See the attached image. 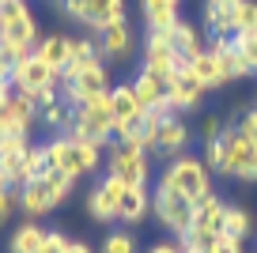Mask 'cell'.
I'll return each instance as SVG.
<instances>
[{"instance_id": "cell-11", "label": "cell", "mask_w": 257, "mask_h": 253, "mask_svg": "<svg viewBox=\"0 0 257 253\" xmlns=\"http://www.w3.org/2000/svg\"><path fill=\"white\" fill-rule=\"evenodd\" d=\"M144 72H152V76H159L163 83H167L174 72H182L185 64H182V57L174 53V46H170V38L167 34H159V31H148V42H144V64H140Z\"/></svg>"}, {"instance_id": "cell-5", "label": "cell", "mask_w": 257, "mask_h": 253, "mask_svg": "<svg viewBox=\"0 0 257 253\" xmlns=\"http://www.w3.org/2000/svg\"><path fill=\"white\" fill-rule=\"evenodd\" d=\"M223 140V166L219 174L223 178H234V182H257V136H242L234 125H227L219 133Z\"/></svg>"}, {"instance_id": "cell-39", "label": "cell", "mask_w": 257, "mask_h": 253, "mask_svg": "<svg viewBox=\"0 0 257 253\" xmlns=\"http://www.w3.org/2000/svg\"><path fill=\"white\" fill-rule=\"evenodd\" d=\"M19 200H16V189H4L0 185V227L8 223V215H12V208H16Z\"/></svg>"}, {"instance_id": "cell-13", "label": "cell", "mask_w": 257, "mask_h": 253, "mask_svg": "<svg viewBox=\"0 0 257 253\" xmlns=\"http://www.w3.org/2000/svg\"><path fill=\"white\" fill-rule=\"evenodd\" d=\"M125 189H128L125 182H117V178L106 174L102 182L87 193V212H91V219H95V223H117V208H121Z\"/></svg>"}, {"instance_id": "cell-17", "label": "cell", "mask_w": 257, "mask_h": 253, "mask_svg": "<svg viewBox=\"0 0 257 253\" xmlns=\"http://www.w3.org/2000/svg\"><path fill=\"white\" fill-rule=\"evenodd\" d=\"M204 95H208V91H204L185 68L174 72V76L167 79V98H170V106H174V113H193V110H201Z\"/></svg>"}, {"instance_id": "cell-9", "label": "cell", "mask_w": 257, "mask_h": 253, "mask_svg": "<svg viewBox=\"0 0 257 253\" xmlns=\"http://www.w3.org/2000/svg\"><path fill=\"white\" fill-rule=\"evenodd\" d=\"M0 34L16 38L19 46H38V23H34L27 0H0Z\"/></svg>"}, {"instance_id": "cell-35", "label": "cell", "mask_w": 257, "mask_h": 253, "mask_svg": "<svg viewBox=\"0 0 257 253\" xmlns=\"http://www.w3.org/2000/svg\"><path fill=\"white\" fill-rule=\"evenodd\" d=\"M102 253H137V242L128 230H110L102 242Z\"/></svg>"}, {"instance_id": "cell-20", "label": "cell", "mask_w": 257, "mask_h": 253, "mask_svg": "<svg viewBox=\"0 0 257 253\" xmlns=\"http://www.w3.org/2000/svg\"><path fill=\"white\" fill-rule=\"evenodd\" d=\"M223 219H227V204L219 200V193H204L201 200H193V227L208 230V234L223 238Z\"/></svg>"}, {"instance_id": "cell-44", "label": "cell", "mask_w": 257, "mask_h": 253, "mask_svg": "<svg viewBox=\"0 0 257 253\" xmlns=\"http://www.w3.org/2000/svg\"><path fill=\"white\" fill-rule=\"evenodd\" d=\"M212 4H219V8H234L238 0H212Z\"/></svg>"}, {"instance_id": "cell-27", "label": "cell", "mask_w": 257, "mask_h": 253, "mask_svg": "<svg viewBox=\"0 0 257 253\" xmlns=\"http://www.w3.org/2000/svg\"><path fill=\"white\" fill-rule=\"evenodd\" d=\"M128 87H133V95H137V102L144 106V110H152L159 98H167V83H163L159 76H152V72H144V68L128 79Z\"/></svg>"}, {"instance_id": "cell-6", "label": "cell", "mask_w": 257, "mask_h": 253, "mask_svg": "<svg viewBox=\"0 0 257 253\" xmlns=\"http://www.w3.org/2000/svg\"><path fill=\"white\" fill-rule=\"evenodd\" d=\"M152 215L159 219V227H167L170 238L182 242L193 227V200H185L182 193L167 189L163 182H155V193H152Z\"/></svg>"}, {"instance_id": "cell-2", "label": "cell", "mask_w": 257, "mask_h": 253, "mask_svg": "<svg viewBox=\"0 0 257 253\" xmlns=\"http://www.w3.org/2000/svg\"><path fill=\"white\" fill-rule=\"evenodd\" d=\"M72 189H76V178L49 170L46 178H34V182L19 185V189H16V200H19V208H23L31 219H42V215H49L53 208H61L64 200L72 197Z\"/></svg>"}, {"instance_id": "cell-45", "label": "cell", "mask_w": 257, "mask_h": 253, "mask_svg": "<svg viewBox=\"0 0 257 253\" xmlns=\"http://www.w3.org/2000/svg\"><path fill=\"white\" fill-rule=\"evenodd\" d=\"M182 249H185V245H182Z\"/></svg>"}, {"instance_id": "cell-24", "label": "cell", "mask_w": 257, "mask_h": 253, "mask_svg": "<svg viewBox=\"0 0 257 253\" xmlns=\"http://www.w3.org/2000/svg\"><path fill=\"white\" fill-rule=\"evenodd\" d=\"M148 212H152V193H148V185H128L125 197H121V208H117V223L137 227Z\"/></svg>"}, {"instance_id": "cell-22", "label": "cell", "mask_w": 257, "mask_h": 253, "mask_svg": "<svg viewBox=\"0 0 257 253\" xmlns=\"http://www.w3.org/2000/svg\"><path fill=\"white\" fill-rule=\"evenodd\" d=\"M34 57H38V61H46L49 68L61 76V72L72 64V38H64V34H49V38H38V46H34Z\"/></svg>"}, {"instance_id": "cell-36", "label": "cell", "mask_w": 257, "mask_h": 253, "mask_svg": "<svg viewBox=\"0 0 257 253\" xmlns=\"http://www.w3.org/2000/svg\"><path fill=\"white\" fill-rule=\"evenodd\" d=\"M234 46H238L242 61L249 64V72L257 76V34H234Z\"/></svg>"}, {"instance_id": "cell-34", "label": "cell", "mask_w": 257, "mask_h": 253, "mask_svg": "<svg viewBox=\"0 0 257 253\" xmlns=\"http://www.w3.org/2000/svg\"><path fill=\"white\" fill-rule=\"evenodd\" d=\"M34 49H27V46H19L16 38H8V34H0V64H8V68H16L23 57H31Z\"/></svg>"}, {"instance_id": "cell-38", "label": "cell", "mask_w": 257, "mask_h": 253, "mask_svg": "<svg viewBox=\"0 0 257 253\" xmlns=\"http://www.w3.org/2000/svg\"><path fill=\"white\" fill-rule=\"evenodd\" d=\"M72 249V238L61 234V230H49L46 234V245H42V253H68Z\"/></svg>"}, {"instance_id": "cell-15", "label": "cell", "mask_w": 257, "mask_h": 253, "mask_svg": "<svg viewBox=\"0 0 257 253\" xmlns=\"http://www.w3.org/2000/svg\"><path fill=\"white\" fill-rule=\"evenodd\" d=\"M110 110H113V140H117L125 129L140 125L144 121V106L137 102V95H133V87L128 83H113L110 87Z\"/></svg>"}, {"instance_id": "cell-25", "label": "cell", "mask_w": 257, "mask_h": 253, "mask_svg": "<svg viewBox=\"0 0 257 253\" xmlns=\"http://www.w3.org/2000/svg\"><path fill=\"white\" fill-rule=\"evenodd\" d=\"M167 38H170V46H174V53L182 57V64H185V61H193V57L204 49L201 34H197V27H193L189 19H178V23L167 31Z\"/></svg>"}, {"instance_id": "cell-31", "label": "cell", "mask_w": 257, "mask_h": 253, "mask_svg": "<svg viewBox=\"0 0 257 253\" xmlns=\"http://www.w3.org/2000/svg\"><path fill=\"white\" fill-rule=\"evenodd\" d=\"M249 230H253V219H249V212H246V208H238V204H227L223 234H227V238H234V242H246Z\"/></svg>"}, {"instance_id": "cell-3", "label": "cell", "mask_w": 257, "mask_h": 253, "mask_svg": "<svg viewBox=\"0 0 257 253\" xmlns=\"http://www.w3.org/2000/svg\"><path fill=\"white\" fill-rule=\"evenodd\" d=\"M113 79H110V68H106V61L98 64H87V68H68L61 72V102H68L76 110V106L91 102V98H102L110 95Z\"/></svg>"}, {"instance_id": "cell-37", "label": "cell", "mask_w": 257, "mask_h": 253, "mask_svg": "<svg viewBox=\"0 0 257 253\" xmlns=\"http://www.w3.org/2000/svg\"><path fill=\"white\" fill-rule=\"evenodd\" d=\"M234 129L242 136H257V106H246V110L234 117Z\"/></svg>"}, {"instance_id": "cell-10", "label": "cell", "mask_w": 257, "mask_h": 253, "mask_svg": "<svg viewBox=\"0 0 257 253\" xmlns=\"http://www.w3.org/2000/svg\"><path fill=\"white\" fill-rule=\"evenodd\" d=\"M49 87H61V76L34 53L12 68V91H19V95H38V91H49Z\"/></svg>"}, {"instance_id": "cell-19", "label": "cell", "mask_w": 257, "mask_h": 253, "mask_svg": "<svg viewBox=\"0 0 257 253\" xmlns=\"http://www.w3.org/2000/svg\"><path fill=\"white\" fill-rule=\"evenodd\" d=\"M185 72H189V76L197 79L204 91H216V87H223V83H231V79H227V72H223V64H219V57L212 53L208 46L193 57V61H185Z\"/></svg>"}, {"instance_id": "cell-16", "label": "cell", "mask_w": 257, "mask_h": 253, "mask_svg": "<svg viewBox=\"0 0 257 253\" xmlns=\"http://www.w3.org/2000/svg\"><path fill=\"white\" fill-rule=\"evenodd\" d=\"M27 151H31L27 136H0V185L4 189H19V170H23Z\"/></svg>"}, {"instance_id": "cell-12", "label": "cell", "mask_w": 257, "mask_h": 253, "mask_svg": "<svg viewBox=\"0 0 257 253\" xmlns=\"http://www.w3.org/2000/svg\"><path fill=\"white\" fill-rule=\"evenodd\" d=\"M61 12L98 34V27L110 16H121V12H125V0H61Z\"/></svg>"}, {"instance_id": "cell-41", "label": "cell", "mask_w": 257, "mask_h": 253, "mask_svg": "<svg viewBox=\"0 0 257 253\" xmlns=\"http://www.w3.org/2000/svg\"><path fill=\"white\" fill-rule=\"evenodd\" d=\"M219 133H223V125H219V117H208V121H204V129H201V140H216Z\"/></svg>"}, {"instance_id": "cell-21", "label": "cell", "mask_w": 257, "mask_h": 253, "mask_svg": "<svg viewBox=\"0 0 257 253\" xmlns=\"http://www.w3.org/2000/svg\"><path fill=\"white\" fill-rule=\"evenodd\" d=\"M34 121H38V106H34L27 95L12 91V98H8V121H4L8 136H31Z\"/></svg>"}, {"instance_id": "cell-1", "label": "cell", "mask_w": 257, "mask_h": 253, "mask_svg": "<svg viewBox=\"0 0 257 253\" xmlns=\"http://www.w3.org/2000/svg\"><path fill=\"white\" fill-rule=\"evenodd\" d=\"M46 159L49 170L80 182L83 174H95L102 166V148L91 140H80V136H53V140H46Z\"/></svg>"}, {"instance_id": "cell-42", "label": "cell", "mask_w": 257, "mask_h": 253, "mask_svg": "<svg viewBox=\"0 0 257 253\" xmlns=\"http://www.w3.org/2000/svg\"><path fill=\"white\" fill-rule=\"evenodd\" d=\"M212 253H242V242H234V238H219V242H216V249H212Z\"/></svg>"}, {"instance_id": "cell-28", "label": "cell", "mask_w": 257, "mask_h": 253, "mask_svg": "<svg viewBox=\"0 0 257 253\" xmlns=\"http://www.w3.org/2000/svg\"><path fill=\"white\" fill-rule=\"evenodd\" d=\"M204 31L208 38H231V8H219L212 0H204Z\"/></svg>"}, {"instance_id": "cell-14", "label": "cell", "mask_w": 257, "mask_h": 253, "mask_svg": "<svg viewBox=\"0 0 257 253\" xmlns=\"http://www.w3.org/2000/svg\"><path fill=\"white\" fill-rule=\"evenodd\" d=\"M98 49H102L106 61H125L133 53V23L128 16H110L102 27H98Z\"/></svg>"}, {"instance_id": "cell-30", "label": "cell", "mask_w": 257, "mask_h": 253, "mask_svg": "<svg viewBox=\"0 0 257 253\" xmlns=\"http://www.w3.org/2000/svg\"><path fill=\"white\" fill-rule=\"evenodd\" d=\"M49 174V159H46V144H31L23 159V170H19V185L34 182V178H46Z\"/></svg>"}, {"instance_id": "cell-7", "label": "cell", "mask_w": 257, "mask_h": 253, "mask_svg": "<svg viewBox=\"0 0 257 253\" xmlns=\"http://www.w3.org/2000/svg\"><path fill=\"white\" fill-rule=\"evenodd\" d=\"M68 136H80V140H91L98 148L113 140V110H110V95L102 98H91V102L76 106L72 113V133Z\"/></svg>"}, {"instance_id": "cell-23", "label": "cell", "mask_w": 257, "mask_h": 253, "mask_svg": "<svg viewBox=\"0 0 257 253\" xmlns=\"http://www.w3.org/2000/svg\"><path fill=\"white\" fill-rule=\"evenodd\" d=\"M178 4H182V0H140V12H144L148 31L167 34L170 27L182 19V16H178Z\"/></svg>"}, {"instance_id": "cell-4", "label": "cell", "mask_w": 257, "mask_h": 253, "mask_svg": "<svg viewBox=\"0 0 257 253\" xmlns=\"http://www.w3.org/2000/svg\"><path fill=\"white\" fill-rule=\"evenodd\" d=\"M159 182L167 185V189L182 193L185 200H201L204 193H212V170H208V163L197 159V155H178V159H170V163L163 166Z\"/></svg>"}, {"instance_id": "cell-29", "label": "cell", "mask_w": 257, "mask_h": 253, "mask_svg": "<svg viewBox=\"0 0 257 253\" xmlns=\"http://www.w3.org/2000/svg\"><path fill=\"white\" fill-rule=\"evenodd\" d=\"M72 113H76V110H72L68 102H57V106H49V110H42V113H38V121L49 129V133L68 136V133H72Z\"/></svg>"}, {"instance_id": "cell-40", "label": "cell", "mask_w": 257, "mask_h": 253, "mask_svg": "<svg viewBox=\"0 0 257 253\" xmlns=\"http://www.w3.org/2000/svg\"><path fill=\"white\" fill-rule=\"evenodd\" d=\"M148 253H185L178 238H159L155 245H148Z\"/></svg>"}, {"instance_id": "cell-8", "label": "cell", "mask_w": 257, "mask_h": 253, "mask_svg": "<svg viewBox=\"0 0 257 253\" xmlns=\"http://www.w3.org/2000/svg\"><path fill=\"white\" fill-rule=\"evenodd\" d=\"M106 174L117 178L125 185H148L152 182V155L140 148H128V144L113 140L106 151Z\"/></svg>"}, {"instance_id": "cell-26", "label": "cell", "mask_w": 257, "mask_h": 253, "mask_svg": "<svg viewBox=\"0 0 257 253\" xmlns=\"http://www.w3.org/2000/svg\"><path fill=\"white\" fill-rule=\"evenodd\" d=\"M46 234H49V230L38 227L34 219L19 223V227L12 230V238H8V253H42V245H46Z\"/></svg>"}, {"instance_id": "cell-18", "label": "cell", "mask_w": 257, "mask_h": 253, "mask_svg": "<svg viewBox=\"0 0 257 253\" xmlns=\"http://www.w3.org/2000/svg\"><path fill=\"white\" fill-rule=\"evenodd\" d=\"M189 125H185L182 117H167L159 125V133H155V144H152V155H159V159H178V155H185V148H189Z\"/></svg>"}, {"instance_id": "cell-32", "label": "cell", "mask_w": 257, "mask_h": 253, "mask_svg": "<svg viewBox=\"0 0 257 253\" xmlns=\"http://www.w3.org/2000/svg\"><path fill=\"white\" fill-rule=\"evenodd\" d=\"M231 31L234 34H257V0H238L231 8Z\"/></svg>"}, {"instance_id": "cell-33", "label": "cell", "mask_w": 257, "mask_h": 253, "mask_svg": "<svg viewBox=\"0 0 257 253\" xmlns=\"http://www.w3.org/2000/svg\"><path fill=\"white\" fill-rule=\"evenodd\" d=\"M98 61H102V49L95 38H72V68H87Z\"/></svg>"}, {"instance_id": "cell-43", "label": "cell", "mask_w": 257, "mask_h": 253, "mask_svg": "<svg viewBox=\"0 0 257 253\" xmlns=\"http://www.w3.org/2000/svg\"><path fill=\"white\" fill-rule=\"evenodd\" d=\"M0 91H12V68L0 64Z\"/></svg>"}]
</instances>
